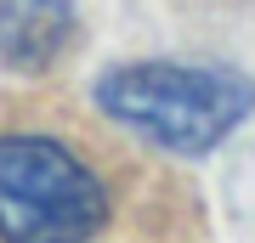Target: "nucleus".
<instances>
[{"instance_id": "f257e3e1", "label": "nucleus", "mask_w": 255, "mask_h": 243, "mask_svg": "<svg viewBox=\"0 0 255 243\" xmlns=\"http://www.w3.org/2000/svg\"><path fill=\"white\" fill-rule=\"evenodd\" d=\"M97 108L170 153H210L244 125L255 85L210 63H125L97 80Z\"/></svg>"}, {"instance_id": "f03ea898", "label": "nucleus", "mask_w": 255, "mask_h": 243, "mask_svg": "<svg viewBox=\"0 0 255 243\" xmlns=\"http://www.w3.org/2000/svg\"><path fill=\"white\" fill-rule=\"evenodd\" d=\"M108 221V187L74 147L17 130L0 136V238L85 243Z\"/></svg>"}, {"instance_id": "7ed1b4c3", "label": "nucleus", "mask_w": 255, "mask_h": 243, "mask_svg": "<svg viewBox=\"0 0 255 243\" xmlns=\"http://www.w3.org/2000/svg\"><path fill=\"white\" fill-rule=\"evenodd\" d=\"M74 40V0H0V63L40 74Z\"/></svg>"}]
</instances>
